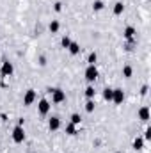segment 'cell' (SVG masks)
<instances>
[{"mask_svg": "<svg viewBox=\"0 0 151 153\" xmlns=\"http://www.w3.org/2000/svg\"><path fill=\"white\" fill-rule=\"evenodd\" d=\"M0 73L4 76H11L14 73V66H13V62H9V61H4L2 62V70H0Z\"/></svg>", "mask_w": 151, "mask_h": 153, "instance_id": "obj_4", "label": "cell"}, {"mask_svg": "<svg viewBox=\"0 0 151 153\" xmlns=\"http://www.w3.org/2000/svg\"><path fill=\"white\" fill-rule=\"evenodd\" d=\"M96 61H98L96 52H91V53H89V57H87V62H89V64H96Z\"/></svg>", "mask_w": 151, "mask_h": 153, "instance_id": "obj_19", "label": "cell"}, {"mask_svg": "<svg viewBox=\"0 0 151 153\" xmlns=\"http://www.w3.org/2000/svg\"><path fill=\"white\" fill-rule=\"evenodd\" d=\"M61 45H62V48H68V46L71 45V39L68 38V36H64V38L61 39Z\"/></svg>", "mask_w": 151, "mask_h": 153, "instance_id": "obj_21", "label": "cell"}, {"mask_svg": "<svg viewBox=\"0 0 151 153\" xmlns=\"http://www.w3.org/2000/svg\"><path fill=\"white\" fill-rule=\"evenodd\" d=\"M123 34H124V38L130 41V39H133V36H135V29H133V27H126Z\"/></svg>", "mask_w": 151, "mask_h": 153, "instance_id": "obj_11", "label": "cell"}, {"mask_svg": "<svg viewBox=\"0 0 151 153\" xmlns=\"http://www.w3.org/2000/svg\"><path fill=\"white\" fill-rule=\"evenodd\" d=\"M59 27H61V25H59V22H57V20H52V22H50V25H48L50 32H57V30H59Z\"/></svg>", "mask_w": 151, "mask_h": 153, "instance_id": "obj_15", "label": "cell"}, {"mask_svg": "<svg viewBox=\"0 0 151 153\" xmlns=\"http://www.w3.org/2000/svg\"><path fill=\"white\" fill-rule=\"evenodd\" d=\"M123 11H124V5H123V2H117V4L114 5V14H115V16H119Z\"/></svg>", "mask_w": 151, "mask_h": 153, "instance_id": "obj_14", "label": "cell"}, {"mask_svg": "<svg viewBox=\"0 0 151 153\" xmlns=\"http://www.w3.org/2000/svg\"><path fill=\"white\" fill-rule=\"evenodd\" d=\"M71 123H73V125H80V123H82L80 114H73V116H71Z\"/></svg>", "mask_w": 151, "mask_h": 153, "instance_id": "obj_22", "label": "cell"}, {"mask_svg": "<svg viewBox=\"0 0 151 153\" xmlns=\"http://www.w3.org/2000/svg\"><path fill=\"white\" fill-rule=\"evenodd\" d=\"M146 93H148V85H144V87L141 89V94H146Z\"/></svg>", "mask_w": 151, "mask_h": 153, "instance_id": "obj_26", "label": "cell"}, {"mask_svg": "<svg viewBox=\"0 0 151 153\" xmlns=\"http://www.w3.org/2000/svg\"><path fill=\"white\" fill-rule=\"evenodd\" d=\"M13 141L18 143V144L25 141V130H23V126H20V125L14 126V130H13Z\"/></svg>", "mask_w": 151, "mask_h": 153, "instance_id": "obj_2", "label": "cell"}, {"mask_svg": "<svg viewBox=\"0 0 151 153\" xmlns=\"http://www.w3.org/2000/svg\"><path fill=\"white\" fill-rule=\"evenodd\" d=\"M98 78V70H96V64H89L85 68V80L87 82H94Z\"/></svg>", "mask_w": 151, "mask_h": 153, "instance_id": "obj_3", "label": "cell"}, {"mask_svg": "<svg viewBox=\"0 0 151 153\" xmlns=\"http://www.w3.org/2000/svg\"><path fill=\"white\" fill-rule=\"evenodd\" d=\"M61 9H62V4L57 2V4H55V11H61Z\"/></svg>", "mask_w": 151, "mask_h": 153, "instance_id": "obj_25", "label": "cell"}, {"mask_svg": "<svg viewBox=\"0 0 151 153\" xmlns=\"http://www.w3.org/2000/svg\"><path fill=\"white\" fill-rule=\"evenodd\" d=\"M112 93H114L112 87H105V91H103V98H105L107 102H112Z\"/></svg>", "mask_w": 151, "mask_h": 153, "instance_id": "obj_12", "label": "cell"}, {"mask_svg": "<svg viewBox=\"0 0 151 153\" xmlns=\"http://www.w3.org/2000/svg\"><path fill=\"white\" fill-rule=\"evenodd\" d=\"M139 117H141L142 121H148V119H150V109H148V107H142V109L139 111Z\"/></svg>", "mask_w": 151, "mask_h": 153, "instance_id": "obj_10", "label": "cell"}, {"mask_svg": "<svg viewBox=\"0 0 151 153\" xmlns=\"http://www.w3.org/2000/svg\"><path fill=\"white\" fill-rule=\"evenodd\" d=\"M144 137H146V141L151 139V128H146V135H144Z\"/></svg>", "mask_w": 151, "mask_h": 153, "instance_id": "obj_24", "label": "cell"}, {"mask_svg": "<svg viewBox=\"0 0 151 153\" xmlns=\"http://www.w3.org/2000/svg\"><path fill=\"white\" fill-rule=\"evenodd\" d=\"M142 144H144V141H142L141 137H137V139L133 141V150H137V152H139V150H142Z\"/></svg>", "mask_w": 151, "mask_h": 153, "instance_id": "obj_17", "label": "cell"}, {"mask_svg": "<svg viewBox=\"0 0 151 153\" xmlns=\"http://www.w3.org/2000/svg\"><path fill=\"white\" fill-rule=\"evenodd\" d=\"M34 102H36V91H34V89H29V91L25 93V96H23V105L29 107V105H32Z\"/></svg>", "mask_w": 151, "mask_h": 153, "instance_id": "obj_5", "label": "cell"}, {"mask_svg": "<svg viewBox=\"0 0 151 153\" xmlns=\"http://www.w3.org/2000/svg\"><path fill=\"white\" fill-rule=\"evenodd\" d=\"M94 94H96L94 87H93V85H87V89H85V96H87L89 100H93V98H94Z\"/></svg>", "mask_w": 151, "mask_h": 153, "instance_id": "obj_16", "label": "cell"}, {"mask_svg": "<svg viewBox=\"0 0 151 153\" xmlns=\"http://www.w3.org/2000/svg\"><path fill=\"white\" fill-rule=\"evenodd\" d=\"M38 111H39V114L41 116L48 114V112H50V102H48V100H39Z\"/></svg>", "mask_w": 151, "mask_h": 153, "instance_id": "obj_7", "label": "cell"}, {"mask_svg": "<svg viewBox=\"0 0 151 153\" xmlns=\"http://www.w3.org/2000/svg\"><path fill=\"white\" fill-rule=\"evenodd\" d=\"M112 102L114 103H123L124 102V91L123 89H114V93H112Z\"/></svg>", "mask_w": 151, "mask_h": 153, "instance_id": "obj_6", "label": "cell"}, {"mask_svg": "<svg viewBox=\"0 0 151 153\" xmlns=\"http://www.w3.org/2000/svg\"><path fill=\"white\" fill-rule=\"evenodd\" d=\"M68 50H70V53H71V55H76V53H80V45L75 43V41H71V45L68 46Z\"/></svg>", "mask_w": 151, "mask_h": 153, "instance_id": "obj_9", "label": "cell"}, {"mask_svg": "<svg viewBox=\"0 0 151 153\" xmlns=\"http://www.w3.org/2000/svg\"><path fill=\"white\" fill-rule=\"evenodd\" d=\"M50 93H52V102H53V103H62V102H66V93H64L62 89L55 87V89H50Z\"/></svg>", "mask_w": 151, "mask_h": 153, "instance_id": "obj_1", "label": "cell"}, {"mask_svg": "<svg viewBox=\"0 0 151 153\" xmlns=\"http://www.w3.org/2000/svg\"><path fill=\"white\" fill-rule=\"evenodd\" d=\"M117 153H121V152H117Z\"/></svg>", "mask_w": 151, "mask_h": 153, "instance_id": "obj_27", "label": "cell"}, {"mask_svg": "<svg viewBox=\"0 0 151 153\" xmlns=\"http://www.w3.org/2000/svg\"><path fill=\"white\" fill-rule=\"evenodd\" d=\"M85 111H87V112H93V111H94V102H93V100H89V102L85 103Z\"/></svg>", "mask_w": 151, "mask_h": 153, "instance_id": "obj_23", "label": "cell"}, {"mask_svg": "<svg viewBox=\"0 0 151 153\" xmlns=\"http://www.w3.org/2000/svg\"><path fill=\"white\" fill-rule=\"evenodd\" d=\"M132 73H133L132 66H124V68H123V76H124V78H130V76H132Z\"/></svg>", "mask_w": 151, "mask_h": 153, "instance_id": "obj_18", "label": "cell"}, {"mask_svg": "<svg viewBox=\"0 0 151 153\" xmlns=\"http://www.w3.org/2000/svg\"><path fill=\"white\" fill-rule=\"evenodd\" d=\"M48 128H50L52 132H55V130H59V128H61V119H59L57 116H53V117H50V121H48Z\"/></svg>", "mask_w": 151, "mask_h": 153, "instance_id": "obj_8", "label": "cell"}, {"mask_svg": "<svg viewBox=\"0 0 151 153\" xmlns=\"http://www.w3.org/2000/svg\"><path fill=\"white\" fill-rule=\"evenodd\" d=\"M93 9H94V11H101V9H103V2H101V0H94V2H93Z\"/></svg>", "mask_w": 151, "mask_h": 153, "instance_id": "obj_20", "label": "cell"}, {"mask_svg": "<svg viewBox=\"0 0 151 153\" xmlns=\"http://www.w3.org/2000/svg\"><path fill=\"white\" fill-rule=\"evenodd\" d=\"M66 134H68V135H75L76 134V125L68 123V125H66Z\"/></svg>", "mask_w": 151, "mask_h": 153, "instance_id": "obj_13", "label": "cell"}]
</instances>
